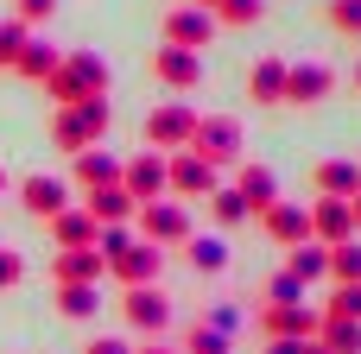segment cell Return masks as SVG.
<instances>
[{"label":"cell","mask_w":361,"mask_h":354,"mask_svg":"<svg viewBox=\"0 0 361 354\" xmlns=\"http://www.w3.org/2000/svg\"><path fill=\"white\" fill-rule=\"evenodd\" d=\"M44 95H51V108L95 101V95H108V63H102L95 51H70V57H57V70L44 76Z\"/></svg>","instance_id":"6da1fadb"},{"label":"cell","mask_w":361,"mask_h":354,"mask_svg":"<svg viewBox=\"0 0 361 354\" xmlns=\"http://www.w3.org/2000/svg\"><path fill=\"white\" fill-rule=\"evenodd\" d=\"M108 95H95V101H70V108H51V146L57 152H89V146H102V133H108Z\"/></svg>","instance_id":"7a4b0ae2"},{"label":"cell","mask_w":361,"mask_h":354,"mask_svg":"<svg viewBox=\"0 0 361 354\" xmlns=\"http://www.w3.org/2000/svg\"><path fill=\"white\" fill-rule=\"evenodd\" d=\"M190 133H197V108H190V101H159V108L146 114V146H152V152H184Z\"/></svg>","instance_id":"3957f363"},{"label":"cell","mask_w":361,"mask_h":354,"mask_svg":"<svg viewBox=\"0 0 361 354\" xmlns=\"http://www.w3.org/2000/svg\"><path fill=\"white\" fill-rule=\"evenodd\" d=\"M184 152H197L203 165H228L241 152V120L235 114H197V133H190Z\"/></svg>","instance_id":"277c9868"},{"label":"cell","mask_w":361,"mask_h":354,"mask_svg":"<svg viewBox=\"0 0 361 354\" xmlns=\"http://www.w3.org/2000/svg\"><path fill=\"white\" fill-rule=\"evenodd\" d=\"M133 222H140V241H152L159 253L190 241V209H184V203H165V196H159V203H140Z\"/></svg>","instance_id":"5b68a950"},{"label":"cell","mask_w":361,"mask_h":354,"mask_svg":"<svg viewBox=\"0 0 361 354\" xmlns=\"http://www.w3.org/2000/svg\"><path fill=\"white\" fill-rule=\"evenodd\" d=\"M121 317H127V329H140V336H165L171 329V298L159 291V285H127L121 291Z\"/></svg>","instance_id":"8992f818"},{"label":"cell","mask_w":361,"mask_h":354,"mask_svg":"<svg viewBox=\"0 0 361 354\" xmlns=\"http://www.w3.org/2000/svg\"><path fill=\"white\" fill-rule=\"evenodd\" d=\"M159 266H165V253L152 247V241H121L114 253H108V279L127 291V285H159Z\"/></svg>","instance_id":"52a82bcc"},{"label":"cell","mask_w":361,"mask_h":354,"mask_svg":"<svg viewBox=\"0 0 361 354\" xmlns=\"http://www.w3.org/2000/svg\"><path fill=\"white\" fill-rule=\"evenodd\" d=\"M121 190H127L133 203L171 196V158H165V152H140L133 165H121Z\"/></svg>","instance_id":"ba28073f"},{"label":"cell","mask_w":361,"mask_h":354,"mask_svg":"<svg viewBox=\"0 0 361 354\" xmlns=\"http://www.w3.org/2000/svg\"><path fill=\"white\" fill-rule=\"evenodd\" d=\"M317 310L311 304H260V336L267 342H305V336H317Z\"/></svg>","instance_id":"9c48e42d"},{"label":"cell","mask_w":361,"mask_h":354,"mask_svg":"<svg viewBox=\"0 0 361 354\" xmlns=\"http://www.w3.org/2000/svg\"><path fill=\"white\" fill-rule=\"evenodd\" d=\"M209 38H216V13H209V6H171V13H165V44H178V51H209Z\"/></svg>","instance_id":"30bf717a"},{"label":"cell","mask_w":361,"mask_h":354,"mask_svg":"<svg viewBox=\"0 0 361 354\" xmlns=\"http://www.w3.org/2000/svg\"><path fill=\"white\" fill-rule=\"evenodd\" d=\"M330 89H336L330 63H286V108H317L330 101Z\"/></svg>","instance_id":"8fae6325"},{"label":"cell","mask_w":361,"mask_h":354,"mask_svg":"<svg viewBox=\"0 0 361 354\" xmlns=\"http://www.w3.org/2000/svg\"><path fill=\"white\" fill-rule=\"evenodd\" d=\"M216 190H222L216 165H203L197 152H171V196H184V203H209Z\"/></svg>","instance_id":"7c38bea8"},{"label":"cell","mask_w":361,"mask_h":354,"mask_svg":"<svg viewBox=\"0 0 361 354\" xmlns=\"http://www.w3.org/2000/svg\"><path fill=\"white\" fill-rule=\"evenodd\" d=\"M152 76H159L171 95H190V89L203 82V51H178V44H165V51H152Z\"/></svg>","instance_id":"4fadbf2b"},{"label":"cell","mask_w":361,"mask_h":354,"mask_svg":"<svg viewBox=\"0 0 361 354\" xmlns=\"http://www.w3.org/2000/svg\"><path fill=\"white\" fill-rule=\"evenodd\" d=\"M19 203H25V215L51 222L57 209H70V184L51 177V171H32V177H19Z\"/></svg>","instance_id":"5bb4252c"},{"label":"cell","mask_w":361,"mask_h":354,"mask_svg":"<svg viewBox=\"0 0 361 354\" xmlns=\"http://www.w3.org/2000/svg\"><path fill=\"white\" fill-rule=\"evenodd\" d=\"M311 241H324V247L355 241V215H349L343 196H317V203H311Z\"/></svg>","instance_id":"9a60e30c"},{"label":"cell","mask_w":361,"mask_h":354,"mask_svg":"<svg viewBox=\"0 0 361 354\" xmlns=\"http://www.w3.org/2000/svg\"><path fill=\"white\" fill-rule=\"evenodd\" d=\"M102 272H108V260L95 247H57V260H51L57 285H102Z\"/></svg>","instance_id":"2e32d148"},{"label":"cell","mask_w":361,"mask_h":354,"mask_svg":"<svg viewBox=\"0 0 361 354\" xmlns=\"http://www.w3.org/2000/svg\"><path fill=\"white\" fill-rule=\"evenodd\" d=\"M260 228L279 247H298V241H311V209L305 203H273V209H260Z\"/></svg>","instance_id":"e0dca14e"},{"label":"cell","mask_w":361,"mask_h":354,"mask_svg":"<svg viewBox=\"0 0 361 354\" xmlns=\"http://www.w3.org/2000/svg\"><path fill=\"white\" fill-rule=\"evenodd\" d=\"M44 228H51V241H57V247H95V241H102V222H95V215H89L82 203L57 209V215H51Z\"/></svg>","instance_id":"ac0fdd59"},{"label":"cell","mask_w":361,"mask_h":354,"mask_svg":"<svg viewBox=\"0 0 361 354\" xmlns=\"http://www.w3.org/2000/svg\"><path fill=\"white\" fill-rule=\"evenodd\" d=\"M247 101L286 108V57H260V63L247 70Z\"/></svg>","instance_id":"d6986e66"},{"label":"cell","mask_w":361,"mask_h":354,"mask_svg":"<svg viewBox=\"0 0 361 354\" xmlns=\"http://www.w3.org/2000/svg\"><path fill=\"white\" fill-rule=\"evenodd\" d=\"M70 165H76L70 177L82 184V196H89V190H108V184H121V158H114V152H102V146H89V152H76Z\"/></svg>","instance_id":"ffe728a7"},{"label":"cell","mask_w":361,"mask_h":354,"mask_svg":"<svg viewBox=\"0 0 361 354\" xmlns=\"http://www.w3.org/2000/svg\"><path fill=\"white\" fill-rule=\"evenodd\" d=\"M311 184H317V196H343V203H349L361 190V165L355 158H324V165L311 171Z\"/></svg>","instance_id":"44dd1931"},{"label":"cell","mask_w":361,"mask_h":354,"mask_svg":"<svg viewBox=\"0 0 361 354\" xmlns=\"http://www.w3.org/2000/svg\"><path fill=\"white\" fill-rule=\"evenodd\" d=\"M235 196L260 215V209H273L279 203V177L267 171V165H241V177H235Z\"/></svg>","instance_id":"7402d4cb"},{"label":"cell","mask_w":361,"mask_h":354,"mask_svg":"<svg viewBox=\"0 0 361 354\" xmlns=\"http://www.w3.org/2000/svg\"><path fill=\"white\" fill-rule=\"evenodd\" d=\"M82 209H89L102 228H121V222H133V215H140V203H133L121 184H108V190H89V203H82Z\"/></svg>","instance_id":"603a6c76"},{"label":"cell","mask_w":361,"mask_h":354,"mask_svg":"<svg viewBox=\"0 0 361 354\" xmlns=\"http://www.w3.org/2000/svg\"><path fill=\"white\" fill-rule=\"evenodd\" d=\"M286 272H292L298 285L330 279V247H324V241H298V247H292V260H286Z\"/></svg>","instance_id":"cb8c5ba5"},{"label":"cell","mask_w":361,"mask_h":354,"mask_svg":"<svg viewBox=\"0 0 361 354\" xmlns=\"http://www.w3.org/2000/svg\"><path fill=\"white\" fill-rule=\"evenodd\" d=\"M184 247H190V266H197V272H209V279L228 272V241H222V234H190Z\"/></svg>","instance_id":"d4e9b609"},{"label":"cell","mask_w":361,"mask_h":354,"mask_svg":"<svg viewBox=\"0 0 361 354\" xmlns=\"http://www.w3.org/2000/svg\"><path fill=\"white\" fill-rule=\"evenodd\" d=\"M13 70H19V76H25V82H44V76H51V70H57V51H51V44H44V38H25V51H19V57H13Z\"/></svg>","instance_id":"484cf974"},{"label":"cell","mask_w":361,"mask_h":354,"mask_svg":"<svg viewBox=\"0 0 361 354\" xmlns=\"http://www.w3.org/2000/svg\"><path fill=\"white\" fill-rule=\"evenodd\" d=\"M95 304H102V291H95V285H57V310H63V317H76V323H82V317H95Z\"/></svg>","instance_id":"4316f807"},{"label":"cell","mask_w":361,"mask_h":354,"mask_svg":"<svg viewBox=\"0 0 361 354\" xmlns=\"http://www.w3.org/2000/svg\"><path fill=\"white\" fill-rule=\"evenodd\" d=\"M317 342L330 354H361V323H330V317H324V323H317Z\"/></svg>","instance_id":"83f0119b"},{"label":"cell","mask_w":361,"mask_h":354,"mask_svg":"<svg viewBox=\"0 0 361 354\" xmlns=\"http://www.w3.org/2000/svg\"><path fill=\"white\" fill-rule=\"evenodd\" d=\"M317 317H330V323H361V285H336Z\"/></svg>","instance_id":"f1b7e54d"},{"label":"cell","mask_w":361,"mask_h":354,"mask_svg":"<svg viewBox=\"0 0 361 354\" xmlns=\"http://www.w3.org/2000/svg\"><path fill=\"white\" fill-rule=\"evenodd\" d=\"M330 279H336V285H361V241L330 247Z\"/></svg>","instance_id":"f546056e"},{"label":"cell","mask_w":361,"mask_h":354,"mask_svg":"<svg viewBox=\"0 0 361 354\" xmlns=\"http://www.w3.org/2000/svg\"><path fill=\"white\" fill-rule=\"evenodd\" d=\"M178 354H228V336L216 329V323H190L184 329V348Z\"/></svg>","instance_id":"4dcf8cb0"},{"label":"cell","mask_w":361,"mask_h":354,"mask_svg":"<svg viewBox=\"0 0 361 354\" xmlns=\"http://www.w3.org/2000/svg\"><path fill=\"white\" fill-rule=\"evenodd\" d=\"M209 215H216V222H222V228H241V222H247V215H254V209H247V203H241V196H235V184H222V190H216V196H209Z\"/></svg>","instance_id":"1f68e13d"},{"label":"cell","mask_w":361,"mask_h":354,"mask_svg":"<svg viewBox=\"0 0 361 354\" xmlns=\"http://www.w3.org/2000/svg\"><path fill=\"white\" fill-rule=\"evenodd\" d=\"M209 13H216V25H254L267 13V0H216Z\"/></svg>","instance_id":"d6a6232c"},{"label":"cell","mask_w":361,"mask_h":354,"mask_svg":"<svg viewBox=\"0 0 361 354\" xmlns=\"http://www.w3.org/2000/svg\"><path fill=\"white\" fill-rule=\"evenodd\" d=\"M25 38H32V32H25L19 19H0V70H13V57L25 51Z\"/></svg>","instance_id":"836d02e7"},{"label":"cell","mask_w":361,"mask_h":354,"mask_svg":"<svg viewBox=\"0 0 361 354\" xmlns=\"http://www.w3.org/2000/svg\"><path fill=\"white\" fill-rule=\"evenodd\" d=\"M330 25L343 38H361V0H330Z\"/></svg>","instance_id":"e575fe53"},{"label":"cell","mask_w":361,"mask_h":354,"mask_svg":"<svg viewBox=\"0 0 361 354\" xmlns=\"http://www.w3.org/2000/svg\"><path fill=\"white\" fill-rule=\"evenodd\" d=\"M267 304H305V285H298L292 272H273V285H267Z\"/></svg>","instance_id":"d590c367"},{"label":"cell","mask_w":361,"mask_h":354,"mask_svg":"<svg viewBox=\"0 0 361 354\" xmlns=\"http://www.w3.org/2000/svg\"><path fill=\"white\" fill-rule=\"evenodd\" d=\"M57 13V0H13V19L19 25H38V19H51Z\"/></svg>","instance_id":"8d00e7d4"},{"label":"cell","mask_w":361,"mask_h":354,"mask_svg":"<svg viewBox=\"0 0 361 354\" xmlns=\"http://www.w3.org/2000/svg\"><path fill=\"white\" fill-rule=\"evenodd\" d=\"M19 279H25V260H19L13 247H0V291H6V285H19Z\"/></svg>","instance_id":"74e56055"},{"label":"cell","mask_w":361,"mask_h":354,"mask_svg":"<svg viewBox=\"0 0 361 354\" xmlns=\"http://www.w3.org/2000/svg\"><path fill=\"white\" fill-rule=\"evenodd\" d=\"M267 354H330L317 336H305V342H267Z\"/></svg>","instance_id":"f35d334b"},{"label":"cell","mask_w":361,"mask_h":354,"mask_svg":"<svg viewBox=\"0 0 361 354\" xmlns=\"http://www.w3.org/2000/svg\"><path fill=\"white\" fill-rule=\"evenodd\" d=\"M82 354H133V348H127V342H114V336H95Z\"/></svg>","instance_id":"ab89813d"},{"label":"cell","mask_w":361,"mask_h":354,"mask_svg":"<svg viewBox=\"0 0 361 354\" xmlns=\"http://www.w3.org/2000/svg\"><path fill=\"white\" fill-rule=\"evenodd\" d=\"M349 215H355V234H361V190L349 196Z\"/></svg>","instance_id":"60d3db41"},{"label":"cell","mask_w":361,"mask_h":354,"mask_svg":"<svg viewBox=\"0 0 361 354\" xmlns=\"http://www.w3.org/2000/svg\"><path fill=\"white\" fill-rule=\"evenodd\" d=\"M140 354H178V348H165V342H146V348H140Z\"/></svg>","instance_id":"b9f144b4"},{"label":"cell","mask_w":361,"mask_h":354,"mask_svg":"<svg viewBox=\"0 0 361 354\" xmlns=\"http://www.w3.org/2000/svg\"><path fill=\"white\" fill-rule=\"evenodd\" d=\"M355 95H361V63H355Z\"/></svg>","instance_id":"7bdbcfd3"},{"label":"cell","mask_w":361,"mask_h":354,"mask_svg":"<svg viewBox=\"0 0 361 354\" xmlns=\"http://www.w3.org/2000/svg\"><path fill=\"white\" fill-rule=\"evenodd\" d=\"M190 6H216V0H190Z\"/></svg>","instance_id":"ee69618b"},{"label":"cell","mask_w":361,"mask_h":354,"mask_svg":"<svg viewBox=\"0 0 361 354\" xmlns=\"http://www.w3.org/2000/svg\"><path fill=\"white\" fill-rule=\"evenodd\" d=\"M0 196H6V171H0Z\"/></svg>","instance_id":"f6af8a7d"},{"label":"cell","mask_w":361,"mask_h":354,"mask_svg":"<svg viewBox=\"0 0 361 354\" xmlns=\"http://www.w3.org/2000/svg\"><path fill=\"white\" fill-rule=\"evenodd\" d=\"M355 165H361V158H355Z\"/></svg>","instance_id":"bcb514c9"}]
</instances>
